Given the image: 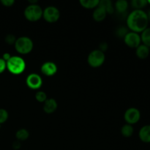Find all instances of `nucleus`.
Wrapping results in <instances>:
<instances>
[{"mask_svg":"<svg viewBox=\"0 0 150 150\" xmlns=\"http://www.w3.org/2000/svg\"><path fill=\"white\" fill-rule=\"evenodd\" d=\"M147 15L142 10H134L128 15L127 18V24L131 32H142L147 28L148 26Z\"/></svg>","mask_w":150,"mask_h":150,"instance_id":"f257e3e1","label":"nucleus"},{"mask_svg":"<svg viewBox=\"0 0 150 150\" xmlns=\"http://www.w3.org/2000/svg\"><path fill=\"white\" fill-rule=\"evenodd\" d=\"M6 63L7 69L13 75L21 74L26 69V62L22 57L18 56H12Z\"/></svg>","mask_w":150,"mask_h":150,"instance_id":"f03ea898","label":"nucleus"},{"mask_svg":"<svg viewBox=\"0 0 150 150\" xmlns=\"http://www.w3.org/2000/svg\"><path fill=\"white\" fill-rule=\"evenodd\" d=\"M14 45L16 51L21 54H29L34 47L33 41L32 39L26 36L17 38Z\"/></svg>","mask_w":150,"mask_h":150,"instance_id":"7ed1b4c3","label":"nucleus"},{"mask_svg":"<svg viewBox=\"0 0 150 150\" xmlns=\"http://www.w3.org/2000/svg\"><path fill=\"white\" fill-rule=\"evenodd\" d=\"M42 11L40 6L38 4H29L24 10V17L32 22L38 21L42 17Z\"/></svg>","mask_w":150,"mask_h":150,"instance_id":"20e7f679","label":"nucleus"},{"mask_svg":"<svg viewBox=\"0 0 150 150\" xmlns=\"http://www.w3.org/2000/svg\"><path fill=\"white\" fill-rule=\"evenodd\" d=\"M105 59V56L103 51L99 49H96L89 53L87 58L88 64L92 67H99L104 63Z\"/></svg>","mask_w":150,"mask_h":150,"instance_id":"39448f33","label":"nucleus"},{"mask_svg":"<svg viewBox=\"0 0 150 150\" xmlns=\"http://www.w3.org/2000/svg\"><path fill=\"white\" fill-rule=\"evenodd\" d=\"M42 17L48 23H55L59 19V10L54 6H48L42 11Z\"/></svg>","mask_w":150,"mask_h":150,"instance_id":"423d86ee","label":"nucleus"},{"mask_svg":"<svg viewBox=\"0 0 150 150\" xmlns=\"http://www.w3.org/2000/svg\"><path fill=\"white\" fill-rule=\"evenodd\" d=\"M124 118L127 124L131 125L136 124L141 118L140 111L136 108H128L125 112Z\"/></svg>","mask_w":150,"mask_h":150,"instance_id":"0eeeda50","label":"nucleus"},{"mask_svg":"<svg viewBox=\"0 0 150 150\" xmlns=\"http://www.w3.org/2000/svg\"><path fill=\"white\" fill-rule=\"evenodd\" d=\"M125 43L130 48H137L141 45V36L139 33L134 32H128L124 38Z\"/></svg>","mask_w":150,"mask_h":150,"instance_id":"6e6552de","label":"nucleus"},{"mask_svg":"<svg viewBox=\"0 0 150 150\" xmlns=\"http://www.w3.org/2000/svg\"><path fill=\"white\" fill-rule=\"evenodd\" d=\"M26 83L31 89H38L42 84V79L38 73H31L26 79Z\"/></svg>","mask_w":150,"mask_h":150,"instance_id":"1a4fd4ad","label":"nucleus"},{"mask_svg":"<svg viewBox=\"0 0 150 150\" xmlns=\"http://www.w3.org/2000/svg\"><path fill=\"white\" fill-rule=\"evenodd\" d=\"M40 70L43 75L46 76H53L57 73V66L53 62H46L42 64Z\"/></svg>","mask_w":150,"mask_h":150,"instance_id":"9d476101","label":"nucleus"},{"mask_svg":"<svg viewBox=\"0 0 150 150\" xmlns=\"http://www.w3.org/2000/svg\"><path fill=\"white\" fill-rule=\"evenodd\" d=\"M58 107V103L57 100L54 98H48L45 101L43 105V111L45 113L48 114H53Z\"/></svg>","mask_w":150,"mask_h":150,"instance_id":"9b49d317","label":"nucleus"},{"mask_svg":"<svg viewBox=\"0 0 150 150\" xmlns=\"http://www.w3.org/2000/svg\"><path fill=\"white\" fill-rule=\"evenodd\" d=\"M106 16V10L103 8L102 7H100V6H98L96 7V9L94 10L93 14H92V17H93L94 20L98 22L103 21L105 18Z\"/></svg>","mask_w":150,"mask_h":150,"instance_id":"f8f14e48","label":"nucleus"},{"mask_svg":"<svg viewBox=\"0 0 150 150\" xmlns=\"http://www.w3.org/2000/svg\"><path fill=\"white\" fill-rule=\"evenodd\" d=\"M139 136L141 141L144 143H150V125H145L140 129Z\"/></svg>","mask_w":150,"mask_h":150,"instance_id":"ddd939ff","label":"nucleus"},{"mask_svg":"<svg viewBox=\"0 0 150 150\" xmlns=\"http://www.w3.org/2000/svg\"><path fill=\"white\" fill-rule=\"evenodd\" d=\"M149 52L150 50L149 47L144 45V44H141L140 45H139L136 48V56L139 59H144L147 58L149 54Z\"/></svg>","mask_w":150,"mask_h":150,"instance_id":"4468645a","label":"nucleus"},{"mask_svg":"<svg viewBox=\"0 0 150 150\" xmlns=\"http://www.w3.org/2000/svg\"><path fill=\"white\" fill-rule=\"evenodd\" d=\"M98 6L102 7L106 10L107 14H113L114 12V7L112 5V2L110 0H102L100 1Z\"/></svg>","mask_w":150,"mask_h":150,"instance_id":"2eb2a0df","label":"nucleus"},{"mask_svg":"<svg viewBox=\"0 0 150 150\" xmlns=\"http://www.w3.org/2000/svg\"><path fill=\"white\" fill-rule=\"evenodd\" d=\"M99 0H80L79 3L83 7L86 9H92L97 7L99 4Z\"/></svg>","mask_w":150,"mask_h":150,"instance_id":"dca6fc26","label":"nucleus"},{"mask_svg":"<svg viewBox=\"0 0 150 150\" xmlns=\"http://www.w3.org/2000/svg\"><path fill=\"white\" fill-rule=\"evenodd\" d=\"M128 7V2L126 0H118L115 3V9L119 13L126 12Z\"/></svg>","mask_w":150,"mask_h":150,"instance_id":"f3484780","label":"nucleus"},{"mask_svg":"<svg viewBox=\"0 0 150 150\" xmlns=\"http://www.w3.org/2000/svg\"><path fill=\"white\" fill-rule=\"evenodd\" d=\"M16 137L19 142H23L26 141L29 137V133L26 129L21 128L19 129L16 133Z\"/></svg>","mask_w":150,"mask_h":150,"instance_id":"a211bd4d","label":"nucleus"},{"mask_svg":"<svg viewBox=\"0 0 150 150\" xmlns=\"http://www.w3.org/2000/svg\"><path fill=\"white\" fill-rule=\"evenodd\" d=\"M133 132H134V130H133V127L131 125L125 124L121 128L122 135L125 138H129L132 136V135L133 134Z\"/></svg>","mask_w":150,"mask_h":150,"instance_id":"6ab92c4d","label":"nucleus"},{"mask_svg":"<svg viewBox=\"0 0 150 150\" xmlns=\"http://www.w3.org/2000/svg\"><path fill=\"white\" fill-rule=\"evenodd\" d=\"M141 40L143 42L144 45L150 47V27H147L142 32L141 35Z\"/></svg>","mask_w":150,"mask_h":150,"instance_id":"aec40b11","label":"nucleus"},{"mask_svg":"<svg viewBox=\"0 0 150 150\" xmlns=\"http://www.w3.org/2000/svg\"><path fill=\"white\" fill-rule=\"evenodd\" d=\"M146 4H147L146 0H133L131 1L132 7H134L135 10H142Z\"/></svg>","mask_w":150,"mask_h":150,"instance_id":"412c9836","label":"nucleus"},{"mask_svg":"<svg viewBox=\"0 0 150 150\" xmlns=\"http://www.w3.org/2000/svg\"><path fill=\"white\" fill-rule=\"evenodd\" d=\"M35 99L37 100V101H38L40 103H45V101L48 98H47L46 93L45 92H43V91H39L35 95Z\"/></svg>","mask_w":150,"mask_h":150,"instance_id":"4be33fe9","label":"nucleus"},{"mask_svg":"<svg viewBox=\"0 0 150 150\" xmlns=\"http://www.w3.org/2000/svg\"><path fill=\"white\" fill-rule=\"evenodd\" d=\"M8 117V112L4 108H0V125L7 121Z\"/></svg>","mask_w":150,"mask_h":150,"instance_id":"5701e85b","label":"nucleus"},{"mask_svg":"<svg viewBox=\"0 0 150 150\" xmlns=\"http://www.w3.org/2000/svg\"><path fill=\"white\" fill-rule=\"evenodd\" d=\"M128 33V30H127V28L125 27V26H120L116 31V34H117V36L119 38H125L127 34Z\"/></svg>","mask_w":150,"mask_h":150,"instance_id":"b1692460","label":"nucleus"},{"mask_svg":"<svg viewBox=\"0 0 150 150\" xmlns=\"http://www.w3.org/2000/svg\"><path fill=\"white\" fill-rule=\"evenodd\" d=\"M4 40L9 45H13V44H15L16 41V38L15 37V35H12V34H9L4 38Z\"/></svg>","mask_w":150,"mask_h":150,"instance_id":"393cba45","label":"nucleus"},{"mask_svg":"<svg viewBox=\"0 0 150 150\" xmlns=\"http://www.w3.org/2000/svg\"><path fill=\"white\" fill-rule=\"evenodd\" d=\"M6 69H7V63L2 58H0V74L2 73Z\"/></svg>","mask_w":150,"mask_h":150,"instance_id":"a878e982","label":"nucleus"},{"mask_svg":"<svg viewBox=\"0 0 150 150\" xmlns=\"http://www.w3.org/2000/svg\"><path fill=\"white\" fill-rule=\"evenodd\" d=\"M1 3L4 7H11L14 4V0H1Z\"/></svg>","mask_w":150,"mask_h":150,"instance_id":"bb28decb","label":"nucleus"},{"mask_svg":"<svg viewBox=\"0 0 150 150\" xmlns=\"http://www.w3.org/2000/svg\"><path fill=\"white\" fill-rule=\"evenodd\" d=\"M21 142H19V141H15L14 142H13V148L14 149L16 150H18L19 149L21 148Z\"/></svg>","mask_w":150,"mask_h":150,"instance_id":"cd10ccee","label":"nucleus"},{"mask_svg":"<svg viewBox=\"0 0 150 150\" xmlns=\"http://www.w3.org/2000/svg\"><path fill=\"white\" fill-rule=\"evenodd\" d=\"M108 48V45H107L106 42H102L100 45V51H103L104 53V51H106V49Z\"/></svg>","mask_w":150,"mask_h":150,"instance_id":"c85d7f7f","label":"nucleus"},{"mask_svg":"<svg viewBox=\"0 0 150 150\" xmlns=\"http://www.w3.org/2000/svg\"><path fill=\"white\" fill-rule=\"evenodd\" d=\"M12 57V56L10 55L9 53H4V54H3V56H2V59L4 60V61L6 62H7L8 61L9 59H10V57Z\"/></svg>","mask_w":150,"mask_h":150,"instance_id":"c756f323","label":"nucleus"},{"mask_svg":"<svg viewBox=\"0 0 150 150\" xmlns=\"http://www.w3.org/2000/svg\"><path fill=\"white\" fill-rule=\"evenodd\" d=\"M146 15H147V17H148V20L150 21V10H149V12H148L147 13H146Z\"/></svg>","mask_w":150,"mask_h":150,"instance_id":"7c9ffc66","label":"nucleus"},{"mask_svg":"<svg viewBox=\"0 0 150 150\" xmlns=\"http://www.w3.org/2000/svg\"><path fill=\"white\" fill-rule=\"evenodd\" d=\"M147 3H149V4H150V0H148V1H147Z\"/></svg>","mask_w":150,"mask_h":150,"instance_id":"2f4dec72","label":"nucleus"},{"mask_svg":"<svg viewBox=\"0 0 150 150\" xmlns=\"http://www.w3.org/2000/svg\"><path fill=\"white\" fill-rule=\"evenodd\" d=\"M0 127H1V125H0Z\"/></svg>","mask_w":150,"mask_h":150,"instance_id":"473e14b6","label":"nucleus"}]
</instances>
